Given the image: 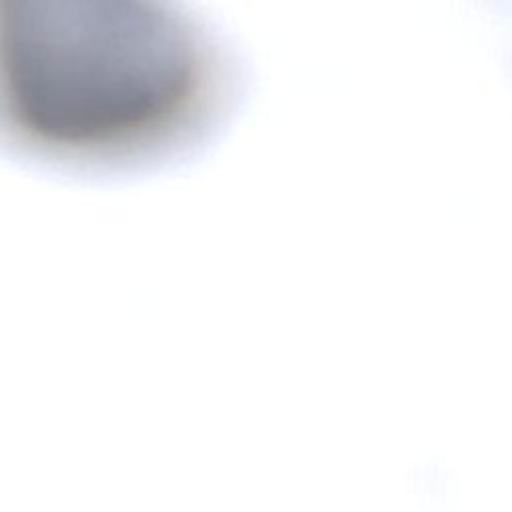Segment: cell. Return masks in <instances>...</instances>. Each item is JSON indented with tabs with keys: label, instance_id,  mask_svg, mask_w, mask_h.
Returning a JSON list of instances; mask_svg holds the SVG:
<instances>
[{
	"label": "cell",
	"instance_id": "obj_1",
	"mask_svg": "<svg viewBox=\"0 0 512 512\" xmlns=\"http://www.w3.org/2000/svg\"><path fill=\"white\" fill-rule=\"evenodd\" d=\"M224 42L184 0H0V142L132 168L208 138L234 100Z\"/></svg>",
	"mask_w": 512,
	"mask_h": 512
}]
</instances>
